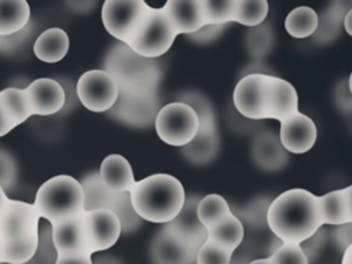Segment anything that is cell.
Instances as JSON below:
<instances>
[{
    "mask_svg": "<svg viewBox=\"0 0 352 264\" xmlns=\"http://www.w3.org/2000/svg\"><path fill=\"white\" fill-rule=\"evenodd\" d=\"M33 205L40 219L50 224L77 216L84 212L81 183L69 175L54 176L38 187Z\"/></svg>",
    "mask_w": 352,
    "mask_h": 264,
    "instance_id": "5b68a950",
    "label": "cell"
},
{
    "mask_svg": "<svg viewBox=\"0 0 352 264\" xmlns=\"http://www.w3.org/2000/svg\"><path fill=\"white\" fill-rule=\"evenodd\" d=\"M223 29L224 25H205L195 33L188 34V37L197 43H210L223 33Z\"/></svg>",
    "mask_w": 352,
    "mask_h": 264,
    "instance_id": "ab89813d",
    "label": "cell"
},
{
    "mask_svg": "<svg viewBox=\"0 0 352 264\" xmlns=\"http://www.w3.org/2000/svg\"><path fill=\"white\" fill-rule=\"evenodd\" d=\"M76 94L82 106L94 113L109 111L118 96V85L103 69L88 70L81 74Z\"/></svg>",
    "mask_w": 352,
    "mask_h": 264,
    "instance_id": "7c38bea8",
    "label": "cell"
},
{
    "mask_svg": "<svg viewBox=\"0 0 352 264\" xmlns=\"http://www.w3.org/2000/svg\"><path fill=\"white\" fill-rule=\"evenodd\" d=\"M344 28H345V30H346V33L349 34V36H352V8L346 12V15H345V18H344Z\"/></svg>",
    "mask_w": 352,
    "mask_h": 264,
    "instance_id": "c3c4849f",
    "label": "cell"
},
{
    "mask_svg": "<svg viewBox=\"0 0 352 264\" xmlns=\"http://www.w3.org/2000/svg\"><path fill=\"white\" fill-rule=\"evenodd\" d=\"M26 28L21 32L15 33V34L0 37V51H10V50H14L15 47L21 45L23 43V40L26 38V34H28Z\"/></svg>",
    "mask_w": 352,
    "mask_h": 264,
    "instance_id": "b9f144b4",
    "label": "cell"
},
{
    "mask_svg": "<svg viewBox=\"0 0 352 264\" xmlns=\"http://www.w3.org/2000/svg\"><path fill=\"white\" fill-rule=\"evenodd\" d=\"M55 264H92V254L56 256Z\"/></svg>",
    "mask_w": 352,
    "mask_h": 264,
    "instance_id": "7bdbcfd3",
    "label": "cell"
},
{
    "mask_svg": "<svg viewBox=\"0 0 352 264\" xmlns=\"http://www.w3.org/2000/svg\"><path fill=\"white\" fill-rule=\"evenodd\" d=\"M197 250L170 234L164 227L155 234L150 245L154 264H195Z\"/></svg>",
    "mask_w": 352,
    "mask_h": 264,
    "instance_id": "e0dca14e",
    "label": "cell"
},
{
    "mask_svg": "<svg viewBox=\"0 0 352 264\" xmlns=\"http://www.w3.org/2000/svg\"><path fill=\"white\" fill-rule=\"evenodd\" d=\"M331 235L338 250L344 252L349 245H352V223L336 226Z\"/></svg>",
    "mask_w": 352,
    "mask_h": 264,
    "instance_id": "f35d334b",
    "label": "cell"
},
{
    "mask_svg": "<svg viewBox=\"0 0 352 264\" xmlns=\"http://www.w3.org/2000/svg\"><path fill=\"white\" fill-rule=\"evenodd\" d=\"M176 36L165 10L150 7L126 45L140 56L155 59L168 52Z\"/></svg>",
    "mask_w": 352,
    "mask_h": 264,
    "instance_id": "52a82bcc",
    "label": "cell"
},
{
    "mask_svg": "<svg viewBox=\"0 0 352 264\" xmlns=\"http://www.w3.org/2000/svg\"><path fill=\"white\" fill-rule=\"evenodd\" d=\"M177 102L186 103L187 106H190L195 111V114L198 117L199 126H214V125H217L214 109H213L210 100L206 96H204L202 94L195 92V91H188V92L182 94L180 99Z\"/></svg>",
    "mask_w": 352,
    "mask_h": 264,
    "instance_id": "d6a6232c",
    "label": "cell"
},
{
    "mask_svg": "<svg viewBox=\"0 0 352 264\" xmlns=\"http://www.w3.org/2000/svg\"><path fill=\"white\" fill-rule=\"evenodd\" d=\"M348 88H349V92L352 94V73H351V76L348 78Z\"/></svg>",
    "mask_w": 352,
    "mask_h": 264,
    "instance_id": "f5cc1de1",
    "label": "cell"
},
{
    "mask_svg": "<svg viewBox=\"0 0 352 264\" xmlns=\"http://www.w3.org/2000/svg\"><path fill=\"white\" fill-rule=\"evenodd\" d=\"M129 195L132 208L142 220L160 224L173 220L186 202L183 184L168 173H155L135 182Z\"/></svg>",
    "mask_w": 352,
    "mask_h": 264,
    "instance_id": "3957f363",
    "label": "cell"
},
{
    "mask_svg": "<svg viewBox=\"0 0 352 264\" xmlns=\"http://www.w3.org/2000/svg\"><path fill=\"white\" fill-rule=\"evenodd\" d=\"M234 106L246 118L265 120L270 107V74L250 73L235 85Z\"/></svg>",
    "mask_w": 352,
    "mask_h": 264,
    "instance_id": "8fae6325",
    "label": "cell"
},
{
    "mask_svg": "<svg viewBox=\"0 0 352 264\" xmlns=\"http://www.w3.org/2000/svg\"><path fill=\"white\" fill-rule=\"evenodd\" d=\"M341 88L342 89H338L336 99H337V102H338L341 109L351 110L352 109V94L349 92L348 85L346 87H341Z\"/></svg>",
    "mask_w": 352,
    "mask_h": 264,
    "instance_id": "ee69618b",
    "label": "cell"
},
{
    "mask_svg": "<svg viewBox=\"0 0 352 264\" xmlns=\"http://www.w3.org/2000/svg\"><path fill=\"white\" fill-rule=\"evenodd\" d=\"M32 114L51 116L58 113L66 100L63 87L54 78H37L25 88Z\"/></svg>",
    "mask_w": 352,
    "mask_h": 264,
    "instance_id": "ac0fdd59",
    "label": "cell"
},
{
    "mask_svg": "<svg viewBox=\"0 0 352 264\" xmlns=\"http://www.w3.org/2000/svg\"><path fill=\"white\" fill-rule=\"evenodd\" d=\"M220 139L217 125L198 126L195 138L186 146L180 147L182 154L192 164H208L219 153Z\"/></svg>",
    "mask_w": 352,
    "mask_h": 264,
    "instance_id": "603a6c76",
    "label": "cell"
},
{
    "mask_svg": "<svg viewBox=\"0 0 352 264\" xmlns=\"http://www.w3.org/2000/svg\"><path fill=\"white\" fill-rule=\"evenodd\" d=\"M69 51V36L60 28H50L38 34L33 44L36 58L47 63L62 60Z\"/></svg>",
    "mask_w": 352,
    "mask_h": 264,
    "instance_id": "cb8c5ba5",
    "label": "cell"
},
{
    "mask_svg": "<svg viewBox=\"0 0 352 264\" xmlns=\"http://www.w3.org/2000/svg\"><path fill=\"white\" fill-rule=\"evenodd\" d=\"M7 199H8V197H7V194H6V191L1 188V186H0V210L3 209V206H4V204L7 202Z\"/></svg>",
    "mask_w": 352,
    "mask_h": 264,
    "instance_id": "f907efd6",
    "label": "cell"
},
{
    "mask_svg": "<svg viewBox=\"0 0 352 264\" xmlns=\"http://www.w3.org/2000/svg\"><path fill=\"white\" fill-rule=\"evenodd\" d=\"M285 28L296 38L309 37L318 28V14L311 7H297L287 14Z\"/></svg>",
    "mask_w": 352,
    "mask_h": 264,
    "instance_id": "f546056e",
    "label": "cell"
},
{
    "mask_svg": "<svg viewBox=\"0 0 352 264\" xmlns=\"http://www.w3.org/2000/svg\"><path fill=\"white\" fill-rule=\"evenodd\" d=\"M232 254V252L206 239L198 249L195 264H230Z\"/></svg>",
    "mask_w": 352,
    "mask_h": 264,
    "instance_id": "d590c367",
    "label": "cell"
},
{
    "mask_svg": "<svg viewBox=\"0 0 352 264\" xmlns=\"http://www.w3.org/2000/svg\"><path fill=\"white\" fill-rule=\"evenodd\" d=\"M344 195H345V201H346V208H348V217H349V223H352V184L348 187L342 188Z\"/></svg>",
    "mask_w": 352,
    "mask_h": 264,
    "instance_id": "bcb514c9",
    "label": "cell"
},
{
    "mask_svg": "<svg viewBox=\"0 0 352 264\" xmlns=\"http://www.w3.org/2000/svg\"><path fill=\"white\" fill-rule=\"evenodd\" d=\"M341 264H352V245H349V246L342 252Z\"/></svg>",
    "mask_w": 352,
    "mask_h": 264,
    "instance_id": "681fc988",
    "label": "cell"
},
{
    "mask_svg": "<svg viewBox=\"0 0 352 264\" xmlns=\"http://www.w3.org/2000/svg\"><path fill=\"white\" fill-rule=\"evenodd\" d=\"M154 126L164 143L183 147L195 138L199 122L190 106L182 102H172L160 109Z\"/></svg>",
    "mask_w": 352,
    "mask_h": 264,
    "instance_id": "ba28073f",
    "label": "cell"
},
{
    "mask_svg": "<svg viewBox=\"0 0 352 264\" xmlns=\"http://www.w3.org/2000/svg\"><path fill=\"white\" fill-rule=\"evenodd\" d=\"M252 157L264 170H278L283 168L289 160L279 136L272 131H265L256 136L252 146Z\"/></svg>",
    "mask_w": 352,
    "mask_h": 264,
    "instance_id": "ffe728a7",
    "label": "cell"
},
{
    "mask_svg": "<svg viewBox=\"0 0 352 264\" xmlns=\"http://www.w3.org/2000/svg\"><path fill=\"white\" fill-rule=\"evenodd\" d=\"M298 111L296 88L286 80L270 76V107L268 118L283 121Z\"/></svg>",
    "mask_w": 352,
    "mask_h": 264,
    "instance_id": "44dd1931",
    "label": "cell"
},
{
    "mask_svg": "<svg viewBox=\"0 0 352 264\" xmlns=\"http://www.w3.org/2000/svg\"><path fill=\"white\" fill-rule=\"evenodd\" d=\"M92 253L110 249L121 235L118 217L107 209L84 210Z\"/></svg>",
    "mask_w": 352,
    "mask_h": 264,
    "instance_id": "2e32d148",
    "label": "cell"
},
{
    "mask_svg": "<svg viewBox=\"0 0 352 264\" xmlns=\"http://www.w3.org/2000/svg\"><path fill=\"white\" fill-rule=\"evenodd\" d=\"M14 128H15V125H14L12 120L8 117L7 111L4 110L3 104L0 103V138L7 135L8 132H11Z\"/></svg>",
    "mask_w": 352,
    "mask_h": 264,
    "instance_id": "f6af8a7d",
    "label": "cell"
},
{
    "mask_svg": "<svg viewBox=\"0 0 352 264\" xmlns=\"http://www.w3.org/2000/svg\"><path fill=\"white\" fill-rule=\"evenodd\" d=\"M177 34H192L206 25L202 0H169L162 7Z\"/></svg>",
    "mask_w": 352,
    "mask_h": 264,
    "instance_id": "d6986e66",
    "label": "cell"
},
{
    "mask_svg": "<svg viewBox=\"0 0 352 264\" xmlns=\"http://www.w3.org/2000/svg\"><path fill=\"white\" fill-rule=\"evenodd\" d=\"M318 209L322 224L341 226L349 223L348 208L342 188L318 197Z\"/></svg>",
    "mask_w": 352,
    "mask_h": 264,
    "instance_id": "83f0119b",
    "label": "cell"
},
{
    "mask_svg": "<svg viewBox=\"0 0 352 264\" xmlns=\"http://www.w3.org/2000/svg\"><path fill=\"white\" fill-rule=\"evenodd\" d=\"M148 8L143 0H106L102 7V22L110 36L128 44Z\"/></svg>",
    "mask_w": 352,
    "mask_h": 264,
    "instance_id": "30bf717a",
    "label": "cell"
},
{
    "mask_svg": "<svg viewBox=\"0 0 352 264\" xmlns=\"http://www.w3.org/2000/svg\"><path fill=\"white\" fill-rule=\"evenodd\" d=\"M268 260L271 264H309L298 243H282Z\"/></svg>",
    "mask_w": 352,
    "mask_h": 264,
    "instance_id": "8d00e7d4",
    "label": "cell"
},
{
    "mask_svg": "<svg viewBox=\"0 0 352 264\" xmlns=\"http://www.w3.org/2000/svg\"><path fill=\"white\" fill-rule=\"evenodd\" d=\"M29 19L30 7L25 0H0V37L23 30Z\"/></svg>",
    "mask_w": 352,
    "mask_h": 264,
    "instance_id": "484cf974",
    "label": "cell"
},
{
    "mask_svg": "<svg viewBox=\"0 0 352 264\" xmlns=\"http://www.w3.org/2000/svg\"><path fill=\"white\" fill-rule=\"evenodd\" d=\"M92 264H122L118 258L111 256H99L98 258H92Z\"/></svg>",
    "mask_w": 352,
    "mask_h": 264,
    "instance_id": "7dc6e473",
    "label": "cell"
},
{
    "mask_svg": "<svg viewBox=\"0 0 352 264\" xmlns=\"http://www.w3.org/2000/svg\"><path fill=\"white\" fill-rule=\"evenodd\" d=\"M84 191V210L107 209L113 212L121 224V232H132L140 227L142 219L135 213L129 192H116L104 186L99 172L85 175L81 180Z\"/></svg>",
    "mask_w": 352,
    "mask_h": 264,
    "instance_id": "8992f818",
    "label": "cell"
},
{
    "mask_svg": "<svg viewBox=\"0 0 352 264\" xmlns=\"http://www.w3.org/2000/svg\"><path fill=\"white\" fill-rule=\"evenodd\" d=\"M103 70L114 78L118 89L133 92L158 91L162 78V69L157 59L140 56L120 41L104 55Z\"/></svg>",
    "mask_w": 352,
    "mask_h": 264,
    "instance_id": "277c9868",
    "label": "cell"
},
{
    "mask_svg": "<svg viewBox=\"0 0 352 264\" xmlns=\"http://www.w3.org/2000/svg\"><path fill=\"white\" fill-rule=\"evenodd\" d=\"M323 242H324V234L319 230V231H318L316 234H314L311 238H308L307 241H304L302 243H300V246H301L302 252L305 253L308 261H312V260L316 257V254H318V252L320 250Z\"/></svg>",
    "mask_w": 352,
    "mask_h": 264,
    "instance_id": "60d3db41",
    "label": "cell"
},
{
    "mask_svg": "<svg viewBox=\"0 0 352 264\" xmlns=\"http://www.w3.org/2000/svg\"><path fill=\"white\" fill-rule=\"evenodd\" d=\"M352 8V4L345 1H333L329 7L318 16V28L312 34L318 43H330L333 41L344 23L346 12Z\"/></svg>",
    "mask_w": 352,
    "mask_h": 264,
    "instance_id": "d4e9b609",
    "label": "cell"
},
{
    "mask_svg": "<svg viewBox=\"0 0 352 264\" xmlns=\"http://www.w3.org/2000/svg\"><path fill=\"white\" fill-rule=\"evenodd\" d=\"M199 199L201 198L195 195L186 197V202L182 210L177 213V216L173 220L164 224L165 230H168L170 234L182 239L184 243H187L197 252L208 239V230L202 226L197 214Z\"/></svg>",
    "mask_w": 352,
    "mask_h": 264,
    "instance_id": "5bb4252c",
    "label": "cell"
},
{
    "mask_svg": "<svg viewBox=\"0 0 352 264\" xmlns=\"http://www.w3.org/2000/svg\"><path fill=\"white\" fill-rule=\"evenodd\" d=\"M161 107L158 91L133 92L118 89L117 100L107 113L110 117L125 125L133 128H147L154 125L155 117Z\"/></svg>",
    "mask_w": 352,
    "mask_h": 264,
    "instance_id": "9c48e42d",
    "label": "cell"
},
{
    "mask_svg": "<svg viewBox=\"0 0 352 264\" xmlns=\"http://www.w3.org/2000/svg\"><path fill=\"white\" fill-rule=\"evenodd\" d=\"M99 176L104 186L116 192H129L136 182L131 164L120 154H110L102 161Z\"/></svg>",
    "mask_w": 352,
    "mask_h": 264,
    "instance_id": "7402d4cb",
    "label": "cell"
},
{
    "mask_svg": "<svg viewBox=\"0 0 352 264\" xmlns=\"http://www.w3.org/2000/svg\"><path fill=\"white\" fill-rule=\"evenodd\" d=\"M0 103L7 111L8 117L12 120L14 125H19L25 122L32 114V109L29 104V99L26 96L25 88L8 87L0 91Z\"/></svg>",
    "mask_w": 352,
    "mask_h": 264,
    "instance_id": "f1b7e54d",
    "label": "cell"
},
{
    "mask_svg": "<svg viewBox=\"0 0 352 264\" xmlns=\"http://www.w3.org/2000/svg\"><path fill=\"white\" fill-rule=\"evenodd\" d=\"M232 210L230 209L228 202L219 194H209L199 199L197 214L202 226L209 230L220 220L227 217Z\"/></svg>",
    "mask_w": 352,
    "mask_h": 264,
    "instance_id": "4dcf8cb0",
    "label": "cell"
},
{
    "mask_svg": "<svg viewBox=\"0 0 352 264\" xmlns=\"http://www.w3.org/2000/svg\"><path fill=\"white\" fill-rule=\"evenodd\" d=\"M206 25H226L234 21L235 0H202Z\"/></svg>",
    "mask_w": 352,
    "mask_h": 264,
    "instance_id": "836d02e7",
    "label": "cell"
},
{
    "mask_svg": "<svg viewBox=\"0 0 352 264\" xmlns=\"http://www.w3.org/2000/svg\"><path fill=\"white\" fill-rule=\"evenodd\" d=\"M316 125L312 118L297 111L289 118L280 121L279 140L283 148L293 154L309 151L316 142Z\"/></svg>",
    "mask_w": 352,
    "mask_h": 264,
    "instance_id": "9a60e30c",
    "label": "cell"
},
{
    "mask_svg": "<svg viewBox=\"0 0 352 264\" xmlns=\"http://www.w3.org/2000/svg\"><path fill=\"white\" fill-rule=\"evenodd\" d=\"M265 223L283 243L300 245L323 226L318 197L302 188L287 190L271 201Z\"/></svg>",
    "mask_w": 352,
    "mask_h": 264,
    "instance_id": "6da1fadb",
    "label": "cell"
},
{
    "mask_svg": "<svg viewBox=\"0 0 352 264\" xmlns=\"http://www.w3.org/2000/svg\"><path fill=\"white\" fill-rule=\"evenodd\" d=\"M40 216L33 204L8 198L0 210L1 263L26 264L38 249Z\"/></svg>",
    "mask_w": 352,
    "mask_h": 264,
    "instance_id": "7a4b0ae2",
    "label": "cell"
},
{
    "mask_svg": "<svg viewBox=\"0 0 352 264\" xmlns=\"http://www.w3.org/2000/svg\"><path fill=\"white\" fill-rule=\"evenodd\" d=\"M272 43H274V37H272L271 28L263 26V23L256 28H252V30L246 36L248 50L254 56H261L265 52H268Z\"/></svg>",
    "mask_w": 352,
    "mask_h": 264,
    "instance_id": "e575fe53",
    "label": "cell"
},
{
    "mask_svg": "<svg viewBox=\"0 0 352 264\" xmlns=\"http://www.w3.org/2000/svg\"><path fill=\"white\" fill-rule=\"evenodd\" d=\"M249 264H271V263H270L268 257H265V258H256V260H252V261H249Z\"/></svg>",
    "mask_w": 352,
    "mask_h": 264,
    "instance_id": "816d5d0a",
    "label": "cell"
},
{
    "mask_svg": "<svg viewBox=\"0 0 352 264\" xmlns=\"http://www.w3.org/2000/svg\"><path fill=\"white\" fill-rule=\"evenodd\" d=\"M243 224L235 213H230L212 228L208 230V239L223 246L230 252H235L243 239Z\"/></svg>",
    "mask_w": 352,
    "mask_h": 264,
    "instance_id": "4316f807",
    "label": "cell"
},
{
    "mask_svg": "<svg viewBox=\"0 0 352 264\" xmlns=\"http://www.w3.org/2000/svg\"><path fill=\"white\" fill-rule=\"evenodd\" d=\"M268 8L270 6L267 0H235L232 22L256 28L264 22Z\"/></svg>",
    "mask_w": 352,
    "mask_h": 264,
    "instance_id": "1f68e13d",
    "label": "cell"
},
{
    "mask_svg": "<svg viewBox=\"0 0 352 264\" xmlns=\"http://www.w3.org/2000/svg\"><path fill=\"white\" fill-rule=\"evenodd\" d=\"M0 264H8V263H0ZM26 264H33L32 261H29V263H26Z\"/></svg>",
    "mask_w": 352,
    "mask_h": 264,
    "instance_id": "db71d44e",
    "label": "cell"
},
{
    "mask_svg": "<svg viewBox=\"0 0 352 264\" xmlns=\"http://www.w3.org/2000/svg\"><path fill=\"white\" fill-rule=\"evenodd\" d=\"M0 263H1V253H0Z\"/></svg>",
    "mask_w": 352,
    "mask_h": 264,
    "instance_id": "11a10c76",
    "label": "cell"
},
{
    "mask_svg": "<svg viewBox=\"0 0 352 264\" xmlns=\"http://www.w3.org/2000/svg\"><path fill=\"white\" fill-rule=\"evenodd\" d=\"M51 236L58 256L94 254L88 238L84 212L51 224Z\"/></svg>",
    "mask_w": 352,
    "mask_h": 264,
    "instance_id": "4fadbf2b",
    "label": "cell"
},
{
    "mask_svg": "<svg viewBox=\"0 0 352 264\" xmlns=\"http://www.w3.org/2000/svg\"><path fill=\"white\" fill-rule=\"evenodd\" d=\"M16 179V164L12 155L4 150H0V186L6 191L12 188Z\"/></svg>",
    "mask_w": 352,
    "mask_h": 264,
    "instance_id": "74e56055",
    "label": "cell"
}]
</instances>
